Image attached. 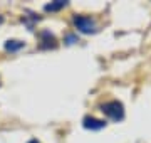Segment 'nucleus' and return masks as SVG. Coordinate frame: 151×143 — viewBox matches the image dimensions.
Here are the masks:
<instances>
[{"label":"nucleus","instance_id":"f257e3e1","mask_svg":"<svg viewBox=\"0 0 151 143\" xmlns=\"http://www.w3.org/2000/svg\"><path fill=\"white\" fill-rule=\"evenodd\" d=\"M101 111L114 121H121L124 118V106L119 101H108V103H104L101 106Z\"/></svg>","mask_w":151,"mask_h":143},{"label":"nucleus","instance_id":"f03ea898","mask_svg":"<svg viewBox=\"0 0 151 143\" xmlns=\"http://www.w3.org/2000/svg\"><path fill=\"white\" fill-rule=\"evenodd\" d=\"M72 22H74L76 29H77L79 32H82V34H94L96 32V24H94V20L89 19V17L76 15Z\"/></svg>","mask_w":151,"mask_h":143},{"label":"nucleus","instance_id":"7ed1b4c3","mask_svg":"<svg viewBox=\"0 0 151 143\" xmlns=\"http://www.w3.org/2000/svg\"><path fill=\"white\" fill-rule=\"evenodd\" d=\"M82 126L86 130H103L106 126V121L104 120H97L94 116H86L82 120Z\"/></svg>","mask_w":151,"mask_h":143},{"label":"nucleus","instance_id":"20e7f679","mask_svg":"<svg viewBox=\"0 0 151 143\" xmlns=\"http://www.w3.org/2000/svg\"><path fill=\"white\" fill-rule=\"evenodd\" d=\"M54 47H57V40L54 35L47 30L40 34V49H54Z\"/></svg>","mask_w":151,"mask_h":143},{"label":"nucleus","instance_id":"39448f33","mask_svg":"<svg viewBox=\"0 0 151 143\" xmlns=\"http://www.w3.org/2000/svg\"><path fill=\"white\" fill-rule=\"evenodd\" d=\"M22 47H25V42H22V40H7L5 42V51H9V52H17Z\"/></svg>","mask_w":151,"mask_h":143},{"label":"nucleus","instance_id":"423d86ee","mask_svg":"<svg viewBox=\"0 0 151 143\" xmlns=\"http://www.w3.org/2000/svg\"><path fill=\"white\" fill-rule=\"evenodd\" d=\"M65 5H67V2H65V0H55V2L47 4L44 9H45V12H57V10H60V9H64Z\"/></svg>","mask_w":151,"mask_h":143},{"label":"nucleus","instance_id":"0eeeda50","mask_svg":"<svg viewBox=\"0 0 151 143\" xmlns=\"http://www.w3.org/2000/svg\"><path fill=\"white\" fill-rule=\"evenodd\" d=\"M67 40H69V44H72V42L76 40V37H74V35H69V37H67Z\"/></svg>","mask_w":151,"mask_h":143},{"label":"nucleus","instance_id":"6e6552de","mask_svg":"<svg viewBox=\"0 0 151 143\" xmlns=\"http://www.w3.org/2000/svg\"><path fill=\"white\" fill-rule=\"evenodd\" d=\"M29 143H39V142H37V140H35V138H34V140H30V142H29Z\"/></svg>","mask_w":151,"mask_h":143},{"label":"nucleus","instance_id":"1a4fd4ad","mask_svg":"<svg viewBox=\"0 0 151 143\" xmlns=\"http://www.w3.org/2000/svg\"><path fill=\"white\" fill-rule=\"evenodd\" d=\"M2 22H4V17L0 15V24H2Z\"/></svg>","mask_w":151,"mask_h":143}]
</instances>
